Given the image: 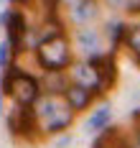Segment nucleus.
Returning <instances> with one entry per match:
<instances>
[{
	"mask_svg": "<svg viewBox=\"0 0 140 148\" xmlns=\"http://www.w3.org/2000/svg\"><path fill=\"white\" fill-rule=\"evenodd\" d=\"M36 54H38V61H41V66L46 72H61L64 66H69V61H71L69 41L61 33H56L51 38H43L38 44V49H36Z\"/></svg>",
	"mask_w": 140,
	"mask_h": 148,
	"instance_id": "f257e3e1",
	"label": "nucleus"
},
{
	"mask_svg": "<svg viewBox=\"0 0 140 148\" xmlns=\"http://www.w3.org/2000/svg\"><path fill=\"white\" fill-rule=\"evenodd\" d=\"M3 92H8L18 105H26V107H31L41 95L38 82L26 72H10L5 77V82H3Z\"/></svg>",
	"mask_w": 140,
	"mask_h": 148,
	"instance_id": "f03ea898",
	"label": "nucleus"
},
{
	"mask_svg": "<svg viewBox=\"0 0 140 148\" xmlns=\"http://www.w3.org/2000/svg\"><path fill=\"white\" fill-rule=\"evenodd\" d=\"M38 118L43 120L48 133H59L64 128H69V123H71V107L69 102H61L56 97H46L38 105Z\"/></svg>",
	"mask_w": 140,
	"mask_h": 148,
	"instance_id": "7ed1b4c3",
	"label": "nucleus"
},
{
	"mask_svg": "<svg viewBox=\"0 0 140 148\" xmlns=\"http://www.w3.org/2000/svg\"><path fill=\"white\" fill-rule=\"evenodd\" d=\"M33 125H36V115H33L31 107H26V105H18V110L8 118L10 133H18V135H31Z\"/></svg>",
	"mask_w": 140,
	"mask_h": 148,
	"instance_id": "20e7f679",
	"label": "nucleus"
},
{
	"mask_svg": "<svg viewBox=\"0 0 140 148\" xmlns=\"http://www.w3.org/2000/svg\"><path fill=\"white\" fill-rule=\"evenodd\" d=\"M3 23H5V31H8V41H10V46L16 49V51H20V46H23V36H26V18L18 13V10H13V13L3 15Z\"/></svg>",
	"mask_w": 140,
	"mask_h": 148,
	"instance_id": "39448f33",
	"label": "nucleus"
},
{
	"mask_svg": "<svg viewBox=\"0 0 140 148\" xmlns=\"http://www.w3.org/2000/svg\"><path fill=\"white\" fill-rule=\"evenodd\" d=\"M71 79L74 84H82V87L92 89V92H102V82H99V74L92 64H74L71 69Z\"/></svg>",
	"mask_w": 140,
	"mask_h": 148,
	"instance_id": "423d86ee",
	"label": "nucleus"
},
{
	"mask_svg": "<svg viewBox=\"0 0 140 148\" xmlns=\"http://www.w3.org/2000/svg\"><path fill=\"white\" fill-rule=\"evenodd\" d=\"M89 64L97 69L102 87H109V84L115 82V77H117V66H115V59H112V56H97V54H94L92 59H89Z\"/></svg>",
	"mask_w": 140,
	"mask_h": 148,
	"instance_id": "0eeeda50",
	"label": "nucleus"
},
{
	"mask_svg": "<svg viewBox=\"0 0 140 148\" xmlns=\"http://www.w3.org/2000/svg\"><path fill=\"white\" fill-rule=\"evenodd\" d=\"M64 97H66V102H69L71 110H84V107H89L94 92L87 89V87H82V84H71V87H66Z\"/></svg>",
	"mask_w": 140,
	"mask_h": 148,
	"instance_id": "6e6552de",
	"label": "nucleus"
},
{
	"mask_svg": "<svg viewBox=\"0 0 140 148\" xmlns=\"http://www.w3.org/2000/svg\"><path fill=\"white\" fill-rule=\"evenodd\" d=\"M97 15V3L94 0H79L77 5H71V18L77 23H89Z\"/></svg>",
	"mask_w": 140,
	"mask_h": 148,
	"instance_id": "1a4fd4ad",
	"label": "nucleus"
},
{
	"mask_svg": "<svg viewBox=\"0 0 140 148\" xmlns=\"http://www.w3.org/2000/svg\"><path fill=\"white\" fill-rule=\"evenodd\" d=\"M109 118H112V110L105 105V107H99V110L94 112L92 118H89L87 128H89V130H105V128L109 125Z\"/></svg>",
	"mask_w": 140,
	"mask_h": 148,
	"instance_id": "9d476101",
	"label": "nucleus"
},
{
	"mask_svg": "<svg viewBox=\"0 0 140 148\" xmlns=\"http://www.w3.org/2000/svg\"><path fill=\"white\" fill-rule=\"evenodd\" d=\"M79 46H82V51H87V54H97V46H99V38H97V33L92 28H84L79 31Z\"/></svg>",
	"mask_w": 140,
	"mask_h": 148,
	"instance_id": "9b49d317",
	"label": "nucleus"
},
{
	"mask_svg": "<svg viewBox=\"0 0 140 148\" xmlns=\"http://www.w3.org/2000/svg\"><path fill=\"white\" fill-rule=\"evenodd\" d=\"M125 41L133 49V54L140 59V26H130V28L125 31Z\"/></svg>",
	"mask_w": 140,
	"mask_h": 148,
	"instance_id": "f8f14e48",
	"label": "nucleus"
},
{
	"mask_svg": "<svg viewBox=\"0 0 140 148\" xmlns=\"http://www.w3.org/2000/svg\"><path fill=\"white\" fill-rule=\"evenodd\" d=\"M46 87H48V95L66 92V84H64V79H61V74H59V72H48V77H46Z\"/></svg>",
	"mask_w": 140,
	"mask_h": 148,
	"instance_id": "ddd939ff",
	"label": "nucleus"
},
{
	"mask_svg": "<svg viewBox=\"0 0 140 148\" xmlns=\"http://www.w3.org/2000/svg\"><path fill=\"white\" fill-rule=\"evenodd\" d=\"M125 31H127V26H122V23H109L107 26V33H109V38H112V46L120 44V38L125 36Z\"/></svg>",
	"mask_w": 140,
	"mask_h": 148,
	"instance_id": "4468645a",
	"label": "nucleus"
},
{
	"mask_svg": "<svg viewBox=\"0 0 140 148\" xmlns=\"http://www.w3.org/2000/svg\"><path fill=\"white\" fill-rule=\"evenodd\" d=\"M13 46H10V41H5V44H0V66H8L10 64V56H13Z\"/></svg>",
	"mask_w": 140,
	"mask_h": 148,
	"instance_id": "2eb2a0df",
	"label": "nucleus"
},
{
	"mask_svg": "<svg viewBox=\"0 0 140 148\" xmlns=\"http://www.w3.org/2000/svg\"><path fill=\"white\" fill-rule=\"evenodd\" d=\"M127 10H140V0H130V8Z\"/></svg>",
	"mask_w": 140,
	"mask_h": 148,
	"instance_id": "dca6fc26",
	"label": "nucleus"
},
{
	"mask_svg": "<svg viewBox=\"0 0 140 148\" xmlns=\"http://www.w3.org/2000/svg\"><path fill=\"white\" fill-rule=\"evenodd\" d=\"M125 0H109V5H122Z\"/></svg>",
	"mask_w": 140,
	"mask_h": 148,
	"instance_id": "f3484780",
	"label": "nucleus"
},
{
	"mask_svg": "<svg viewBox=\"0 0 140 148\" xmlns=\"http://www.w3.org/2000/svg\"><path fill=\"white\" fill-rule=\"evenodd\" d=\"M0 110H3V84H0Z\"/></svg>",
	"mask_w": 140,
	"mask_h": 148,
	"instance_id": "a211bd4d",
	"label": "nucleus"
},
{
	"mask_svg": "<svg viewBox=\"0 0 140 148\" xmlns=\"http://www.w3.org/2000/svg\"><path fill=\"white\" fill-rule=\"evenodd\" d=\"M138 148H140V135H138Z\"/></svg>",
	"mask_w": 140,
	"mask_h": 148,
	"instance_id": "6ab92c4d",
	"label": "nucleus"
}]
</instances>
